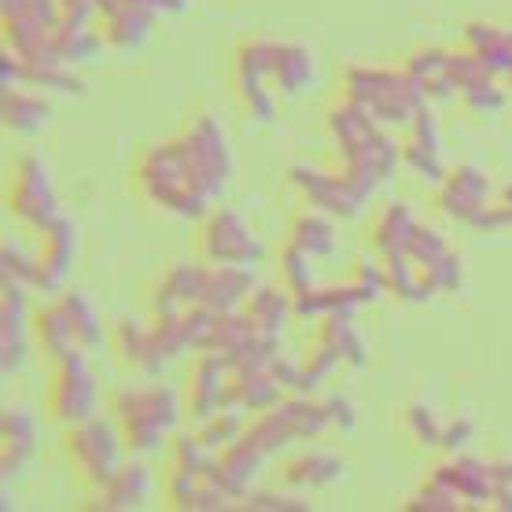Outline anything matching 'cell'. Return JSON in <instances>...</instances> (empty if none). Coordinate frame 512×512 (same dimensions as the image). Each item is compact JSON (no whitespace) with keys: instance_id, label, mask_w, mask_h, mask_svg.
Returning a JSON list of instances; mask_svg holds the SVG:
<instances>
[{"instance_id":"6da1fadb","label":"cell","mask_w":512,"mask_h":512,"mask_svg":"<svg viewBox=\"0 0 512 512\" xmlns=\"http://www.w3.org/2000/svg\"><path fill=\"white\" fill-rule=\"evenodd\" d=\"M133 188L152 207L170 210L177 218H207L210 203H214V196L199 181L181 137L148 144L137 155V163H133Z\"/></svg>"},{"instance_id":"7a4b0ae2","label":"cell","mask_w":512,"mask_h":512,"mask_svg":"<svg viewBox=\"0 0 512 512\" xmlns=\"http://www.w3.org/2000/svg\"><path fill=\"white\" fill-rule=\"evenodd\" d=\"M343 96L365 111V115L380 122V126H409V118L417 115V107L428 104L424 85L409 74L406 67H347L343 74Z\"/></svg>"},{"instance_id":"3957f363","label":"cell","mask_w":512,"mask_h":512,"mask_svg":"<svg viewBox=\"0 0 512 512\" xmlns=\"http://www.w3.org/2000/svg\"><path fill=\"white\" fill-rule=\"evenodd\" d=\"M111 420L118 424V435L133 454H152L166 443V435L181 420V402L170 387L144 384V387H118L111 395Z\"/></svg>"},{"instance_id":"277c9868","label":"cell","mask_w":512,"mask_h":512,"mask_svg":"<svg viewBox=\"0 0 512 512\" xmlns=\"http://www.w3.org/2000/svg\"><path fill=\"white\" fill-rule=\"evenodd\" d=\"M122 435H118L115 420H82L74 428L63 431V457H67L70 472L78 483L89 490H100L111 483L118 468H122Z\"/></svg>"},{"instance_id":"5b68a950","label":"cell","mask_w":512,"mask_h":512,"mask_svg":"<svg viewBox=\"0 0 512 512\" xmlns=\"http://www.w3.org/2000/svg\"><path fill=\"white\" fill-rule=\"evenodd\" d=\"M45 406L59 428H74L96 417V376L82 347H70L63 358L52 361Z\"/></svg>"},{"instance_id":"8992f818","label":"cell","mask_w":512,"mask_h":512,"mask_svg":"<svg viewBox=\"0 0 512 512\" xmlns=\"http://www.w3.org/2000/svg\"><path fill=\"white\" fill-rule=\"evenodd\" d=\"M196 247H199V258L210 262V266L251 269V266H258V258H262V244H258V236L251 233V225L229 207L210 210L207 218H203Z\"/></svg>"},{"instance_id":"52a82bcc","label":"cell","mask_w":512,"mask_h":512,"mask_svg":"<svg viewBox=\"0 0 512 512\" xmlns=\"http://www.w3.org/2000/svg\"><path fill=\"white\" fill-rule=\"evenodd\" d=\"M8 210H12L23 225L37 229V233H45L48 225L59 218L56 188H52L45 159L23 155V159L15 163L12 185H8Z\"/></svg>"},{"instance_id":"ba28073f","label":"cell","mask_w":512,"mask_h":512,"mask_svg":"<svg viewBox=\"0 0 512 512\" xmlns=\"http://www.w3.org/2000/svg\"><path fill=\"white\" fill-rule=\"evenodd\" d=\"M181 140L188 148V159L196 166L199 181L210 196L218 199L233 177V155H229V140H225V129L218 126L214 115H196L181 129Z\"/></svg>"},{"instance_id":"9c48e42d","label":"cell","mask_w":512,"mask_h":512,"mask_svg":"<svg viewBox=\"0 0 512 512\" xmlns=\"http://www.w3.org/2000/svg\"><path fill=\"white\" fill-rule=\"evenodd\" d=\"M288 181L303 192L310 207L325 210L328 218H354L369 203L339 166L336 170H325V166H314V163H295L288 170Z\"/></svg>"},{"instance_id":"30bf717a","label":"cell","mask_w":512,"mask_h":512,"mask_svg":"<svg viewBox=\"0 0 512 512\" xmlns=\"http://www.w3.org/2000/svg\"><path fill=\"white\" fill-rule=\"evenodd\" d=\"M269 59H273V41L266 37H251L236 48V96L244 111L255 122H273L277 118V104L269 93Z\"/></svg>"},{"instance_id":"8fae6325","label":"cell","mask_w":512,"mask_h":512,"mask_svg":"<svg viewBox=\"0 0 512 512\" xmlns=\"http://www.w3.org/2000/svg\"><path fill=\"white\" fill-rule=\"evenodd\" d=\"M30 303H26V284L19 280H4V299H0V369L12 376L26 361L30 350Z\"/></svg>"},{"instance_id":"7c38bea8","label":"cell","mask_w":512,"mask_h":512,"mask_svg":"<svg viewBox=\"0 0 512 512\" xmlns=\"http://www.w3.org/2000/svg\"><path fill=\"white\" fill-rule=\"evenodd\" d=\"M159 19L152 0H100V34L107 45L137 48Z\"/></svg>"},{"instance_id":"4fadbf2b","label":"cell","mask_w":512,"mask_h":512,"mask_svg":"<svg viewBox=\"0 0 512 512\" xmlns=\"http://www.w3.org/2000/svg\"><path fill=\"white\" fill-rule=\"evenodd\" d=\"M490 192H494V185H490V177L479 166H454L443 177V185H439V210L446 218L472 222L479 210L490 203Z\"/></svg>"},{"instance_id":"5bb4252c","label":"cell","mask_w":512,"mask_h":512,"mask_svg":"<svg viewBox=\"0 0 512 512\" xmlns=\"http://www.w3.org/2000/svg\"><path fill=\"white\" fill-rule=\"evenodd\" d=\"M255 288V277L247 266H210L203 262L199 269V291H196V306H207V310H240V303H247V295Z\"/></svg>"},{"instance_id":"9a60e30c","label":"cell","mask_w":512,"mask_h":512,"mask_svg":"<svg viewBox=\"0 0 512 512\" xmlns=\"http://www.w3.org/2000/svg\"><path fill=\"white\" fill-rule=\"evenodd\" d=\"M70 262H74V222H67V218H56V222L41 233L34 288L45 291V295L59 291V284H63V277H67Z\"/></svg>"},{"instance_id":"2e32d148","label":"cell","mask_w":512,"mask_h":512,"mask_svg":"<svg viewBox=\"0 0 512 512\" xmlns=\"http://www.w3.org/2000/svg\"><path fill=\"white\" fill-rule=\"evenodd\" d=\"M229 380H233L229 361H225L222 354L199 350V358L192 361V373H188V413L196 420L210 417V413L218 409V398H222Z\"/></svg>"},{"instance_id":"e0dca14e","label":"cell","mask_w":512,"mask_h":512,"mask_svg":"<svg viewBox=\"0 0 512 512\" xmlns=\"http://www.w3.org/2000/svg\"><path fill=\"white\" fill-rule=\"evenodd\" d=\"M111 347H115L118 361L137 369L144 376H159L166 361L159 358V350L152 343V325H144L137 317H118L111 328Z\"/></svg>"},{"instance_id":"ac0fdd59","label":"cell","mask_w":512,"mask_h":512,"mask_svg":"<svg viewBox=\"0 0 512 512\" xmlns=\"http://www.w3.org/2000/svg\"><path fill=\"white\" fill-rule=\"evenodd\" d=\"M37 454V420L26 406H8L4 409V454H0V468L4 479L23 476L30 461Z\"/></svg>"},{"instance_id":"d6986e66","label":"cell","mask_w":512,"mask_h":512,"mask_svg":"<svg viewBox=\"0 0 512 512\" xmlns=\"http://www.w3.org/2000/svg\"><path fill=\"white\" fill-rule=\"evenodd\" d=\"M461 41H465L468 52H476L490 78H509L512 74V26L479 23L476 19V23H465Z\"/></svg>"},{"instance_id":"ffe728a7","label":"cell","mask_w":512,"mask_h":512,"mask_svg":"<svg viewBox=\"0 0 512 512\" xmlns=\"http://www.w3.org/2000/svg\"><path fill=\"white\" fill-rule=\"evenodd\" d=\"M431 476H439L443 483H450V487L465 501H472V505H487V501L494 498V490H498L494 465H483L476 457H450V461L431 468Z\"/></svg>"},{"instance_id":"44dd1931","label":"cell","mask_w":512,"mask_h":512,"mask_svg":"<svg viewBox=\"0 0 512 512\" xmlns=\"http://www.w3.org/2000/svg\"><path fill=\"white\" fill-rule=\"evenodd\" d=\"M148 494H152V472H148V465L144 461H129V465H122L111 476L107 487L96 490V509H140L148 501Z\"/></svg>"},{"instance_id":"7402d4cb","label":"cell","mask_w":512,"mask_h":512,"mask_svg":"<svg viewBox=\"0 0 512 512\" xmlns=\"http://www.w3.org/2000/svg\"><path fill=\"white\" fill-rule=\"evenodd\" d=\"M269 82L284 96L303 93L314 82V56L306 45L295 41H273V59H269Z\"/></svg>"},{"instance_id":"603a6c76","label":"cell","mask_w":512,"mask_h":512,"mask_svg":"<svg viewBox=\"0 0 512 512\" xmlns=\"http://www.w3.org/2000/svg\"><path fill=\"white\" fill-rule=\"evenodd\" d=\"M218 465H222V476H225V483H229V490L244 501L247 487L255 483L262 465H266V454L240 431L233 443H225L222 450H218Z\"/></svg>"},{"instance_id":"cb8c5ba5","label":"cell","mask_w":512,"mask_h":512,"mask_svg":"<svg viewBox=\"0 0 512 512\" xmlns=\"http://www.w3.org/2000/svg\"><path fill=\"white\" fill-rule=\"evenodd\" d=\"M244 314L251 317V325L266 336H280L284 325H288L295 310H291V291L277 288V284H255L251 295H247Z\"/></svg>"},{"instance_id":"d4e9b609","label":"cell","mask_w":512,"mask_h":512,"mask_svg":"<svg viewBox=\"0 0 512 512\" xmlns=\"http://www.w3.org/2000/svg\"><path fill=\"white\" fill-rule=\"evenodd\" d=\"M446 59H450V48H439V45H424V48H413L406 56L402 67L424 85V96L428 100H450L457 93L454 78L446 74Z\"/></svg>"},{"instance_id":"484cf974","label":"cell","mask_w":512,"mask_h":512,"mask_svg":"<svg viewBox=\"0 0 512 512\" xmlns=\"http://www.w3.org/2000/svg\"><path fill=\"white\" fill-rule=\"evenodd\" d=\"M30 336H34L37 350H41L48 361L63 358L70 347H78V343H74V332H70L67 310H63V303H59V299H56V303L41 306V310H34Z\"/></svg>"},{"instance_id":"4316f807","label":"cell","mask_w":512,"mask_h":512,"mask_svg":"<svg viewBox=\"0 0 512 512\" xmlns=\"http://www.w3.org/2000/svg\"><path fill=\"white\" fill-rule=\"evenodd\" d=\"M417 214L409 203H387L373 218V251L376 255H391V251H409V240L417 233Z\"/></svg>"},{"instance_id":"83f0119b","label":"cell","mask_w":512,"mask_h":512,"mask_svg":"<svg viewBox=\"0 0 512 512\" xmlns=\"http://www.w3.org/2000/svg\"><path fill=\"white\" fill-rule=\"evenodd\" d=\"M288 244H295L310 258H328L336 251V229L325 210H299L288 225Z\"/></svg>"},{"instance_id":"f1b7e54d","label":"cell","mask_w":512,"mask_h":512,"mask_svg":"<svg viewBox=\"0 0 512 512\" xmlns=\"http://www.w3.org/2000/svg\"><path fill=\"white\" fill-rule=\"evenodd\" d=\"M343 476V461L336 454H321V450H310V454L291 457L284 465V483L291 490H314V487H328Z\"/></svg>"},{"instance_id":"f546056e","label":"cell","mask_w":512,"mask_h":512,"mask_svg":"<svg viewBox=\"0 0 512 512\" xmlns=\"http://www.w3.org/2000/svg\"><path fill=\"white\" fill-rule=\"evenodd\" d=\"M48 111L52 107L37 93H26V89H8L4 93V126L12 133H23V137L37 133L48 122Z\"/></svg>"},{"instance_id":"4dcf8cb0","label":"cell","mask_w":512,"mask_h":512,"mask_svg":"<svg viewBox=\"0 0 512 512\" xmlns=\"http://www.w3.org/2000/svg\"><path fill=\"white\" fill-rule=\"evenodd\" d=\"M255 336H258V328L251 325V317L240 314V310H225V314H218V321H214V332H210L203 350L222 354V358H233L236 350H244Z\"/></svg>"},{"instance_id":"1f68e13d","label":"cell","mask_w":512,"mask_h":512,"mask_svg":"<svg viewBox=\"0 0 512 512\" xmlns=\"http://www.w3.org/2000/svg\"><path fill=\"white\" fill-rule=\"evenodd\" d=\"M59 303L67 310V321H70V332H74V343L82 350H96L104 343V328H100V317H96L93 303L85 299L82 291H63L59 295Z\"/></svg>"},{"instance_id":"d6a6232c","label":"cell","mask_w":512,"mask_h":512,"mask_svg":"<svg viewBox=\"0 0 512 512\" xmlns=\"http://www.w3.org/2000/svg\"><path fill=\"white\" fill-rule=\"evenodd\" d=\"M325 325L317 332L321 343L336 350L339 358L350 361V365H365V339L358 336V328H354V317L347 314H332V317H321Z\"/></svg>"},{"instance_id":"836d02e7","label":"cell","mask_w":512,"mask_h":512,"mask_svg":"<svg viewBox=\"0 0 512 512\" xmlns=\"http://www.w3.org/2000/svg\"><path fill=\"white\" fill-rule=\"evenodd\" d=\"M104 45V34L93 30V26H78V23H59L56 26V48L59 59L74 67V63H89V59L100 52Z\"/></svg>"},{"instance_id":"e575fe53","label":"cell","mask_w":512,"mask_h":512,"mask_svg":"<svg viewBox=\"0 0 512 512\" xmlns=\"http://www.w3.org/2000/svg\"><path fill=\"white\" fill-rule=\"evenodd\" d=\"M380 262H384L387 291H395L398 299H406V303H424L420 299V266L409 258V251L380 255Z\"/></svg>"},{"instance_id":"d590c367","label":"cell","mask_w":512,"mask_h":512,"mask_svg":"<svg viewBox=\"0 0 512 512\" xmlns=\"http://www.w3.org/2000/svg\"><path fill=\"white\" fill-rule=\"evenodd\" d=\"M247 428V413L244 409H214L210 417L199 420V439L218 454L225 443H233L236 435Z\"/></svg>"},{"instance_id":"8d00e7d4","label":"cell","mask_w":512,"mask_h":512,"mask_svg":"<svg viewBox=\"0 0 512 512\" xmlns=\"http://www.w3.org/2000/svg\"><path fill=\"white\" fill-rule=\"evenodd\" d=\"M461 505H465V498H461L450 483H443L439 476H428V483L406 501V509H413V512H454V509H461Z\"/></svg>"},{"instance_id":"74e56055","label":"cell","mask_w":512,"mask_h":512,"mask_svg":"<svg viewBox=\"0 0 512 512\" xmlns=\"http://www.w3.org/2000/svg\"><path fill=\"white\" fill-rule=\"evenodd\" d=\"M280 277H284V288L291 295H299V291H310L317 284L314 280V258L299 251L295 244H284L280 251Z\"/></svg>"},{"instance_id":"f35d334b","label":"cell","mask_w":512,"mask_h":512,"mask_svg":"<svg viewBox=\"0 0 512 512\" xmlns=\"http://www.w3.org/2000/svg\"><path fill=\"white\" fill-rule=\"evenodd\" d=\"M26 63V59H23ZM23 85H37V89H56V93H85V82L67 67V63H56V67H30L23 70Z\"/></svg>"},{"instance_id":"ab89813d","label":"cell","mask_w":512,"mask_h":512,"mask_svg":"<svg viewBox=\"0 0 512 512\" xmlns=\"http://www.w3.org/2000/svg\"><path fill=\"white\" fill-rule=\"evenodd\" d=\"M152 343L163 361H174L177 354H185L188 336H185V321H181V314L152 317Z\"/></svg>"},{"instance_id":"60d3db41","label":"cell","mask_w":512,"mask_h":512,"mask_svg":"<svg viewBox=\"0 0 512 512\" xmlns=\"http://www.w3.org/2000/svg\"><path fill=\"white\" fill-rule=\"evenodd\" d=\"M461 100H465L476 115H498L501 107L509 104V93L501 89L498 78H490V74H483L479 82H472L468 89H461Z\"/></svg>"},{"instance_id":"b9f144b4","label":"cell","mask_w":512,"mask_h":512,"mask_svg":"<svg viewBox=\"0 0 512 512\" xmlns=\"http://www.w3.org/2000/svg\"><path fill=\"white\" fill-rule=\"evenodd\" d=\"M402 163H406L417 177H424L428 185H443V177H446L443 155L420 148L417 140H402Z\"/></svg>"},{"instance_id":"7bdbcfd3","label":"cell","mask_w":512,"mask_h":512,"mask_svg":"<svg viewBox=\"0 0 512 512\" xmlns=\"http://www.w3.org/2000/svg\"><path fill=\"white\" fill-rule=\"evenodd\" d=\"M446 251H450V247H446V240H443L439 229H431V225H417V233H413V240H409V258H413L420 269L435 266Z\"/></svg>"},{"instance_id":"ee69618b","label":"cell","mask_w":512,"mask_h":512,"mask_svg":"<svg viewBox=\"0 0 512 512\" xmlns=\"http://www.w3.org/2000/svg\"><path fill=\"white\" fill-rule=\"evenodd\" d=\"M0 12L4 19H15V15H34L45 26H59V15H63V0H0Z\"/></svg>"},{"instance_id":"f6af8a7d","label":"cell","mask_w":512,"mask_h":512,"mask_svg":"<svg viewBox=\"0 0 512 512\" xmlns=\"http://www.w3.org/2000/svg\"><path fill=\"white\" fill-rule=\"evenodd\" d=\"M406 428L413 431V439L424 446H439V435H443V424L435 417V409L424 406V402H413L406 409Z\"/></svg>"},{"instance_id":"bcb514c9","label":"cell","mask_w":512,"mask_h":512,"mask_svg":"<svg viewBox=\"0 0 512 512\" xmlns=\"http://www.w3.org/2000/svg\"><path fill=\"white\" fill-rule=\"evenodd\" d=\"M446 74L454 78L457 93H461V89H468L472 82H479L487 70H483V63H479L476 52H468V48H454L450 59H446Z\"/></svg>"},{"instance_id":"7dc6e473","label":"cell","mask_w":512,"mask_h":512,"mask_svg":"<svg viewBox=\"0 0 512 512\" xmlns=\"http://www.w3.org/2000/svg\"><path fill=\"white\" fill-rule=\"evenodd\" d=\"M0 262H4V280H19V284H26V288H34L37 255H26V251H19L15 244H4Z\"/></svg>"},{"instance_id":"c3c4849f","label":"cell","mask_w":512,"mask_h":512,"mask_svg":"<svg viewBox=\"0 0 512 512\" xmlns=\"http://www.w3.org/2000/svg\"><path fill=\"white\" fill-rule=\"evenodd\" d=\"M409 140H417L428 152H443V133H439V122L428 111V104L417 107V115L409 118Z\"/></svg>"},{"instance_id":"681fc988","label":"cell","mask_w":512,"mask_h":512,"mask_svg":"<svg viewBox=\"0 0 512 512\" xmlns=\"http://www.w3.org/2000/svg\"><path fill=\"white\" fill-rule=\"evenodd\" d=\"M354 284L361 288L365 303H376V299H380V295L387 291L384 262H376V258H361L358 269H354Z\"/></svg>"},{"instance_id":"f907efd6","label":"cell","mask_w":512,"mask_h":512,"mask_svg":"<svg viewBox=\"0 0 512 512\" xmlns=\"http://www.w3.org/2000/svg\"><path fill=\"white\" fill-rule=\"evenodd\" d=\"M244 509H258V512H303V509H310V501L295 498V494H244Z\"/></svg>"},{"instance_id":"816d5d0a","label":"cell","mask_w":512,"mask_h":512,"mask_svg":"<svg viewBox=\"0 0 512 512\" xmlns=\"http://www.w3.org/2000/svg\"><path fill=\"white\" fill-rule=\"evenodd\" d=\"M424 273H428L431 284H435L439 291H457V288H461V255L446 251V255L439 258L435 266L424 269Z\"/></svg>"},{"instance_id":"f5cc1de1","label":"cell","mask_w":512,"mask_h":512,"mask_svg":"<svg viewBox=\"0 0 512 512\" xmlns=\"http://www.w3.org/2000/svg\"><path fill=\"white\" fill-rule=\"evenodd\" d=\"M472 420L468 417H457L450 424H443V435H439V446H443L446 454H457V450H465L468 439H472Z\"/></svg>"},{"instance_id":"db71d44e","label":"cell","mask_w":512,"mask_h":512,"mask_svg":"<svg viewBox=\"0 0 512 512\" xmlns=\"http://www.w3.org/2000/svg\"><path fill=\"white\" fill-rule=\"evenodd\" d=\"M269 376H273L280 387H288V391H299V376H303V365H295L288 354H277V358H273V365H269Z\"/></svg>"},{"instance_id":"11a10c76","label":"cell","mask_w":512,"mask_h":512,"mask_svg":"<svg viewBox=\"0 0 512 512\" xmlns=\"http://www.w3.org/2000/svg\"><path fill=\"white\" fill-rule=\"evenodd\" d=\"M23 70H26L23 56H15L12 48H4V56H0V85H4V93L23 85Z\"/></svg>"},{"instance_id":"9f6ffc18","label":"cell","mask_w":512,"mask_h":512,"mask_svg":"<svg viewBox=\"0 0 512 512\" xmlns=\"http://www.w3.org/2000/svg\"><path fill=\"white\" fill-rule=\"evenodd\" d=\"M325 409H328V420H332V424H336V428H354V406H350L347 398H328L325 402Z\"/></svg>"},{"instance_id":"6f0895ef","label":"cell","mask_w":512,"mask_h":512,"mask_svg":"<svg viewBox=\"0 0 512 512\" xmlns=\"http://www.w3.org/2000/svg\"><path fill=\"white\" fill-rule=\"evenodd\" d=\"M155 4V12L159 15H177V12H185L188 8V0H152Z\"/></svg>"},{"instance_id":"680465c9","label":"cell","mask_w":512,"mask_h":512,"mask_svg":"<svg viewBox=\"0 0 512 512\" xmlns=\"http://www.w3.org/2000/svg\"><path fill=\"white\" fill-rule=\"evenodd\" d=\"M494 505H498V509H505L509 512L512 509V483H498V490H494Z\"/></svg>"},{"instance_id":"91938a15","label":"cell","mask_w":512,"mask_h":512,"mask_svg":"<svg viewBox=\"0 0 512 512\" xmlns=\"http://www.w3.org/2000/svg\"><path fill=\"white\" fill-rule=\"evenodd\" d=\"M501 203H505V210H509V218H512V185L501 188Z\"/></svg>"},{"instance_id":"94428289","label":"cell","mask_w":512,"mask_h":512,"mask_svg":"<svg viewBox=\"0 0 512 512\" xmlns=\"http://www.w3.org/2000/svg\"><path fill=\"white\" fill-rule=\"evenodd\" d=\"M505 82H509V89H512V74H509V78H505Z\"/></svg>"}]
</instances>
